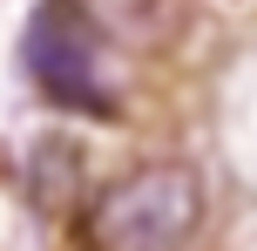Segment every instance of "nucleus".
I'll return each instance as SVG.
<instances>
[{"label":"nucleus","instance_id":"f257e3e1","mask_svg":"<svg viewBox=\"0 0 257 251\" xmlns=\"http://www.w3.org/2000/svg\"><path fill=\"white\" fill-rule=\"evenodd\" d=\"M203 224V184L190 163H142L88 211L95 251H176Z\"/></svg>","mask_w":257,"mask_h":251},{"label":"nucleus","instance_id":"f03ea898","mask_svg":"<svg viewBox=\"0 0 257 251\" xmlns=\"http://www.w3.org/2000/svg\"><path fill=\"white\" fill-rule=\"evenodd\" d=\"M27 68L54 102H75L88 116H108L102 61H95V14L81 0H48L27 21Z\"/></svg>","mask_w":257,"mask_h":251},{"label":"nucleus","instance_id":"7ed1b4c3","mask_svg":"<svg viewBox=\"0 0 257 251\" xmlns=\"http://www.w3.org/2000/svg\"><path fill=\"white\" fill-rule=\"evenodd\" d=\"M75 184H81V149L61 143V136H41L34 156H27V190H34V204L54 211L61 197H75Z\"/></svg>","mask_w":257,"mask_h":251}]
</instances>
